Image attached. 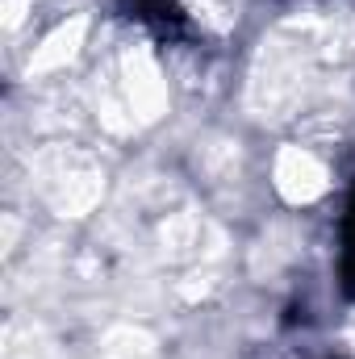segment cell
<instances>
[{"mask_svg": "<svg viewBox=\"0 0 355 359\" xmlns=\"http://www.w3.org/2000/svg\"><path fill=\"white\" fill-rule=\"evenodd\" d=\"M134 17H142L155 29H176L180 25V4L176 0H130Z\"/></svg>", "mask_w": 355, "mask_h": 359, "instance_id": "obj_1", "label": "cell"}, {"mask_svg": "<svg viewBox=\"0 0 355 359\" xmlns=\"http://www.w3.org/2000/svg\"><path fill=\"white\" fill-rule=\"evenodd\" d=\"M343 292L355 297V184L347 196V213H343Z\"/></svg>", "mask_w": 355, "mask_h": 359, "instance_id": "obj_2", "label": "cell"}]
</instances>
